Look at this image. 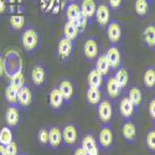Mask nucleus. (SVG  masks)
Masks as SVG:
<instances>
[{"label":"nucleus","mask_w":155,"mask_h":155,"mask_svg":"<svg viewBox=\"0 0 155 155\" xmlns=\"http://www.w3.org/2000/svg\"><path fill=\"white\" fill-rule=\"evenodd\" d=\"M4 73L10 77L22 70V58L16 50H9L4 58Z\"/></svg>","instance_id":"nucleus-1"},{"label":"nucleus","mask_w":155,"mask_h":155,"mask_svg":"<svg viewBox=\"0 0 155 155\" xmlns=\"http://www.w3.org/2000/svg\"><path fill=\"white\" fill-rule=\"evenodd\" d=\"M21 40H22L24 48L28 50V51L35 50L38 45V36H37V32L34 29H29L26 31H24Z\"/></svg>","instance_id":"nucleus-2"},{"label":"nucleus","mask_w":155,"mask_h":155,"mask_svg":"<svg viewBox=\"0 0 155 155\" xmlns=\"http://www.w3.org/2000/svg\"><path fill=\"white\" fill-rule=\"evenodd\" d=\"M72 50H73L72 40H68V38H66V37L61 38L60 42H58V47H57L58 56L62 60H67L72 54Z\"/></svg>","instance_id":"nucleus-3"},{"label":"nucleus","mask_w":155,"mask_h":155,"mask_svg":"<svg viewBox=\"0 0 155 155\" xmlns=\"http://www.w3.org/2000/svg\"><path fill=\"white\" fill-rule=\"evenodd\" d=\"M94 15H96V19L101 26H106V25L109 22V18H110L109 8L106 4H101L99 6H97Z\"/></svg>","instance_id":"nucleus-4"},{"label":"nucleus","mask_w":155,"mask_h":155,"mask_svg":"<svg viewBox=\"0 0 155 155\" xmlns=\"http://www.w3.org/2000/svg\"><path fill=\"white\" fill-rule=\"evenodd\" d=\"M112 114H113L112 104L108 101H102L98 106V115L101 120L104 123H108L112 119Z\"/></svg>","instance_id":"nucleus-5"},{"label":"nucleus","mask_w":155,"mask_h":155,"mask_svg":"<svg viewBox=\"0 0 155 155\" xmlns=\"http://www.w3.org/2000/svg\"><path fill=\"white\" fill-rule=\"evenodd\" d=\"M106 57L110 64V68H118L119 64H120V52H119V48L115 47V46H112L107 50L106 52Z\"/></svg>","instance_id":"nucleus-6"},{"label":"nucleus","mask_w":155,"mask_h":155,"mask_svg":"<svg viewBox=\"0 0 155 155\" xmlns=\"http://www.w3.org/2000/svg\"><path fill=\"white\" fill-rule=\"evenodd\" d=\"M78 138V133H77V129L74 125H66L62 130V140L66 144L72 145L77 141Z\"/></svg>","instance_id":"nucleus-7"},{"label":"nucleus","mask_w":155,"mask_h":155,"mask_svg":"<svg viewBox=\"0 0 155 155\" xmlns=\"http://www.w3.org/2000/svg\"><path fill=\"white\" fill-rule=\"evenodd\" d=\"M107 35H108V38L109 41L115 44L120 40L122 37V28L118 22L115 21H112L109 25H108V29H107Z\"/></svg>","instance_id":"nucleus-8"},{"label":"nucleus","mask_w":155,"mask_h":155,"mask_svg":"<svg viewBox=\"0 0 155 155\" xmlns=\"http://www.w3.org/2000/svg\"><path fill=\"white\" fill-rule=\"evenodd\" d=\"M113 143V133L112 129L108 125L102 127L101 132H99V144L103 148H109Z\"/></svg>","instance_id":"nucleus-9"},{"label":"nucleus","mask_w":155,"mask_h":155,"mask_svg":"<svg viewBox=\"0 0 155 155\" xmlns=\"http://www.w3.org/2000/svg\"><path fill=\"white\" fill-rule=\"evenodd\" d=\"M83 52H84L86 57L89 58V60H93V58L97 57V55H98V45H97V41L94 40V38H88V40L84 42Z\"/></svg>","instance_id":"nucleus-10"},{"label":"nucleus","mask_w":155,"mask_h":155,"mask_svg":"<svg viewBox=\"0 0 155 155\" xmlns=\"http://www.w3.org/2000/svg\"><path fill=\"white\" fill-rule=\"evenodd\" d=\"M32 101V93L30 91V88L26 86H22L18 91V102L22 107L30 106V103Z\"/></svg>","instance_id":"nucleus-11"},{"label":"nucleus","mask_w":155,"mask_h":155,"mask_svg":"<svg viewBox=\"0 0 155 155\" xmlns=\"http://www.w3.org/2000/svg\"><path fill=\"white\" fill-rule=\"evenodd\" d=\"M82 148L86 150L87 155H98V147L92 135H86L82 140Z\"/></svg>","instance_id":"nucleus-12"},{"label":"nucleus","mask_w":155,"mask_h":155,"mask_svg":"<svg viewBox=\"0 0 155 155\" xmlns=\"http://www.w3.org/2000/svg\"><path fill=\"white\" fill-rule=\"evenodd\" d=\"M134 108H135V106L133 104V102L129 99V97H125L120 101L119 109H120V114L124 118H130L134 113Z\"/></svg>","instance_id":"nucleus-13"},{"label":"nucleus","mask_w":155,"mask_h":155,"mask_svg":"<svg viewBox=\"0 0 155 155\" xmlns=\"http://www.w3.org/2000/svg\"><path fill=\"white\" fill-rule=\"evenodd\" d=\"M97 5L94 3V0H82L81 3V12L86 18H92L96 14Z\"/></svg>","instance_id":"nucleus-14"},{"label":"nucleus","mask_w":155,"mask_h":155,"mask_svg":"<svg viewBox=\"0 0 155 155\" xmlns=\"http://www.w3.org/2000/svg\"><path fill=\"white\" fill-rule=\"evenodd\" d=\"M62 141V132L57 127H54L48 132V143L52 148H57Z\"/></svg>","instance_id":"nucleus-15"},{"label":"nucleus","mask_w":155,"mask_h":155,"mask_svg":"<svg viewBox=\"0 0 155 155\" xmlns=\"http://www.w3.org/2000/svg\"><path fill=\"white\" fill-rule=\"evenodd\" d=\"M19 118H20V114H19V109L15 106H11L8 108L6 113H5V119L8 125L10 127H15L19 123Z\"/></svg>","instance_id":"nucleus-16"},{"label":"nucleus","mask_w":155,"mask_h":155,"mask_svg":"<svg viewBox=\"0 0 155 155\" xmlns=\"http://www.w3.org/2000/svg\"><path fill=\"white\" fill-rule=\"evenodd\" d=\"M31 78L36 86H42L45 83V80H46L45 70L41 66H35L32 68V72H31Z\"/></svg>","instance_id":"nucleus-17"},{"label":"nucleus","mask_w":155,"mask_h":155,"mask_svg":"<svg viewBox=\"0 0 155 155\" xmlns=\"http://www.w3.org/2000/svg\"><path fill=\"white\" fill-rule=\"evenodd\" d=\"M63 102H64V99H63V97H62V94L60 92V89L58 88H54L52 91H51V93H50V104H51V107L56 108V109L61 108L62 104H63Z\"/></svg>","instance_id":"nucleus-18"},{"label":"nucleus","mask_w":155,"mask_h":155,"mask_svg":"<svg viewBox=\"0 0 155 155\" xmlns=\"http://www.w3.org/2000/svg\"><path fill=\"white\" fill-rule=\"evenodd\" d=\"M78 31H80L78 28L76 26V24L73 21H67L63 26V35L68 40H74L77 35H78Z\"/></svg>","instance_id":"nucleus-19"},{"label":"nucleus","mask_w":155,"mask_h":155,"mask_svg":"<svg viewBox=\"0 0 155 155\" xmlns=\"http://www.w3.org/2000/svg\"><path fill=\"white\" fill-rule=\"evenodd\" d=\"M103 82V74L101 72H98L97 70H92L88 74V84L89 87H94V88H99L102 86Z\"/></svg>","instance_id":"nucleus-20"},{"label":"nucleus","mask_w":155,"mask_h":155,"mask_svg":"<svg viewBox=\"0 0 155 155\" xmlns=\"http://www.w3.org/2000/svg\"><path fill=\"white\" fill-rule=\"evenodd\" d=\"M58 89H60V92H61V94H62L64 101H70L72 98V96H73V86H72V83L70 81H62L60 83Z\"/></svg>","instance_id":"nucleus-21"},{"label":"nucleus","mask_w":155,"mask_h":155,"mask_svg":"<svg viewBox=\"0 0 155 155\" xmlns=\"http://www.w3.org/2000/svg\"><path fill=\"white\" fill-rule=\"evenodd\" d=\"M122 132H123V137L129 140V141H132L135 135H137V128H135V124L133 122H125V124L123 125V129H122Z\"/></svg>","instance_id":"nucleus-22"},{"label":"nucleus","mask_w":155,"mask_h":155,"mask_svg":"<svg viewBox=\"0 0 155 155\" xmlns=\"http://www.w3.org/2000/svg\"><path fill=\"white\" fill-rule=\"evenodd\" d=\"M96 70H97L98 72H101L103 76L107 74V73L110 71V64H109V62H108L106 55H102V56L98 57V60H97V62H96Z\"/></svg>","instance_id":"nucleus-23"},{"label":"nucleus","mask_w":155,"mask_h":155,"mask_svg":"<svg viewBox=\"0 0 155 155\" xmlns=\"http://www.w3.org/2000/svg\"><path fill=\"white\" fill-rule=\"evenodd\" d=\"M120 89L122 88L119 87V84L117 83V81H115L114 77H110V78L108 80V82H107V92H108L109 97L117 98L119 96V93H120Z\"/></svg>","instance_id":"nucleus-24"},{"label":"nucleus","mask_w":155,"mask_h":155,"mask_svg":"<svg viewBox=\"0 0 155 155\" xmlns=\"http://www.w3.org/2000/svg\"><path fill=\"white\" fill-rule=\"evenodd\" d=\"M80 15H81V8L76 3H70L66 8V16L68 21H74Z\"/></svg>","instance_id":"nucleus-25"},{"label":"nucleus","mask_w":155,"mask_h":155,"mask_svg":"<svg viewBox=\"0 0 155 155\" xmlns=\"http://www.w3.org/2000/svg\"><path fill=\"white\" fill-rule=\"evenodd\" d=\"M9 78H10V86L16 88L18 91L22 86H25V76H24L22 71H19V72L14 73L12 76H10Z\"/></svg>","instance_id":"nucleus-26"},{"label":"nucleus","mask_w":155,"mask_h":155,"mask_svg":"<svg viewBox=\"0 0 155 155\" xmlns=\"http://www.w3.org/2000/svg\"><path fill=\"white\" fill-rule=\"evenodd\" d=\"M87 102L89 104H98L101 101V91L99 88H94V87H89L87 91Z\"/></svg>","instance_id":"nucleus-27"},{"label":"nucleus","mask_w":155,"mask_h":155,"mask_svg":"<svg viewBox=\"0 0 155 155\" xmlns=\"http://www.w3.org/2000/svg\"><path fill=\"white\" fill-rule=\"evenodd\" d=\"M144 40L145 44L149 47H154L155 46V26L154 25H149V26L144 30Z\"/></svg>","instance_id":"nucleus-28"},{"label":"nucleus","mask_w":155,"mask_h":155,"mask_svg":"<svg viewBox=\"0 0 155 155\" xmlns=\"http://www.w3.org/2000/svg\"><path fill=\"white\" fill-rule=\"evenodd\" d=\"M114 78H115V81H117V83L119 84L120 88H124V87L128 84L129 74H128V72H127L125 68H119V70L117 71V73H115Z\"/></svg>","instance_id":"nucleus-29"},{"label":"nucleus","mask_w":155,"mask_h":155,"mask_svg":"<svg viewBox=\"0 0 155 155\" xmlns=\"http://www.w3.org/2000/svg\"><path fill=\"white\" fill-rule=\"evenodd\" d=\"M12 141V132L9 127H4L0 130V144L2 145H8Z\"/></svg>","instance_id":"nucleus-30"},{"label":"nucleus","mask_w":155,"mask_h":155,"mask_svg":"<svg viewBox=\"0 0 155 155\" xmlns=\"http://www.w3.org/2000/svg\"><path fill=\"white\" fill-rule=\"evenodd\" d=\"M5 98H6V101L10 103V104L14 106L15 103L18 102V89L9 84L6 87V89H5Z\"/></svg>","instance_id":"nucleus-31"},{"label":"nucleus","mask_w":155,"mask_h":155,"mask_svg":"<svg viewBox=\"0 0 155 155\" xmlns=\"http://www.w3.org/2000/svg\"><path fill=\"white\" fill-rule=\"evenodd\" d=\"M141 92H140V89L137 88V87H133L130 91H129V99H130L133 102V104L135 107H139L140 106V103H141Z\"/></svg>","instance_id":"nucleus-32"},{"label":"nucleus","mask_w":155,"mask_h":155,"mask_svg":"<svg viewBox=\"0 0 155 155\" xmlns=\"http://www.w3.org/2000/svg\"><path fill=\"white\" fill-rule=\"evenodd\" d=\"M143 80H144V84L149 88L154 87L155 86V70L154 68H148L144 73V77H143Z\"/></svg>","instance_id":"nucleus-33"},{"label":"nucleus","mask_w":155,"mask_h":155,"mask_svg":"<svg viewBox=\"0 0 155 155\" xmlns=\"http://www.w3.org/2000/svg\"><path fill=\"white\" fill-rule=\"evenodd\" d=\"M10 25H11V28L12 29H15V30H20L24 28V25H25V18L22 15H12L10 18Z\"/></svg>","instance_id":"nucleus-34"},{"label":"nucleus","mask_w":155,"mask_h":155,"mask_svg":"<svg viewBox=\"0 0 155 155\" xmlns=\"http://www.w3.org/2000/svg\"><path fill=\"white\" fill-rule=\"evenodd\" d=\"M135 11L140 16H144L148 12V2L147 0H135Z\"/></svg>","instance_id":"nucleus-35"},{"label":"nucleus","mask_w":155,"mask_h":155,"mask_svg":"<svg viewBox=\"0 0 155 155\" xmlns=\"http://www.w3.org/2000/svg\"><path fill=\"white\" fill-rule=\"evenodd\" d=\"M87 20H88V18H86V16L82 14V12H81V15L77 18L73 22L76 24V26L78 28L80 31H83V30L86 29V26H87Z\"/></svg>","instance_id":"nucleus-36"},{"label":"nucleus","mask_w":155,"mask_h":155,"mask_svg":"<svg viewBox=\"0 0 155 155\" xmlns=\"http://www.w3.org/2000/svg\"><path fill=\"white\" fill-rule=\"evenodd\" d=\"M147 145L150 150H155V130H151L147 135Z\"/></svg>","instance_id":"nucleus-37"},{"label":"nucleus","mask_w":155,"mask_h":155,"mask_svg":"<svg viewBox=\"0 0 155 155\" xmlns=\"http://www.w3.org/2000/svg\"><path fill=\"white\" fill-rule=\"evenodd\" d=\"M37 138L41 144H47L48 143V130L47 129H41L37 134Z\"/></svg>","instance_id":"nucleus-38"},{"label":"nucleus","mask_w":155,"mask_h":155,"mask_svg":"<svg viewBox=\"0 0 155 155\" xmlns=\"http://www.w3.org/2000/svg\"><path fill=\"white\" fill-rule=\"evenodd\" d=\"M5 149H6V154L8 155H18V145L14 141H11L10 144L5 145Z\"/></svg>","instance_id":"nucleus-39"},{"label":"nucleus","mask_w":155,"mask_h":155,"mask_svg":"<svg viewBox=\"0 0 155 155\" xmlns=\"http://www.w3.org/2000/svg\"><path fill=\"white\" fill-rule=\"evenodd\" d=\"M109 2V6L113 9H118L122 5V0H108Z\"/></svg>","instance_id":"nucleus-40"},{"label":"nucleus","mask_w":155,"mask_h":155,"mask_svg":"<svg viewBox=\"0 0 155 155\" xmlns=\"http://www.w3.org/2000/svg\"><path fill=\"white\" fill-rule=\"evenodd\" d=\"M149 113L153 118H155V99H153L149 104Z\"/></svg>","instance_id":"nucleus-41"},{"label":"nucleus","mask_w":155,"mask_h":155,"mask_svg":"<svg viewBox=\"0 0 155 155\" xmlns=\"http://www.w3.org/2000/svg\"><path fill=\"white\" fill-rule=\"evenodd\" d=\"M73 155H87V153H86V150L81 147V148H77V149L74 150Z\"/></svg>","instance_id":"nucleus-42"},{"label":"nucleus","mask_w":155,"mask_h":155,"mask_svg":"<svg viewBox=\"0 0 155 155\" xmlns=\"http://www.w3.org/2000/svg\"><path fill=\"white\" fill-rule=\"evenodd\" d=\"M4 74V61H3V57L0 56V77Z\"/></svg>","instance_id":"nucleus-43"},{"label":"nucleus","mask_w":155,"mask_h":155,"mask_svg":"<svg viewBox=\"0 0 155 155\" xmlns=\"http://www.w3.org/2000/svg\"><path fill=\"white\" fill-rule=\"evenodd\" d=\"M0 155H8V154H6L5 145H2V144H0Z\"/></svg>","instance_id":"nucleus-44"},{"label":"nucleus","mask_w":155,"mask_h":155,"mask_svg":"<svg viewBox=\"0 0 155 155\" xmlns=\"http://www.w3.org/2000/svg\"><path fill=\"white\" fill-rule=\"evenodd\" d=\"M71 2H73V0H71Z\"/></svg>","instance_id":"nucleus-45"},{"label":"nucleus","mask_w":155,"mask_h":155,"mask_svg":"<svg viewBox=\"0 0 155 155\" xmlns=\"http://www.w3.org/2000/svg\"><path fill=\"white\" fill-rule=\"evenodd\" d=\"M154 47H155V46H154Z\"/></svg>","instance_id":"nucleus-46"}]
</instances>
